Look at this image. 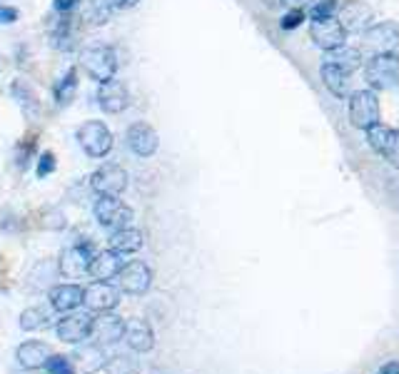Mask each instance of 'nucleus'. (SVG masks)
Returning a JSON list of instances; mask_svg holds the SVG:
<instances>
[{"mask_svg": "<svg viewBox=\"0 0 399 374\" xmlns=\"http://www.w3.org/2000/svg\"><path fill=\"white\" fill-rule=\"evenodd\" d=\"M93 215H95L97 225L110 232L130 227V222L135 220V212H132L130 205H125L115 195H97L95 205H93Z\"/></svg>", "mask_w": 399, "mask_h": 374, "instance_id": "1", "label": "nucleus"}, {"mask_svg": "<svg viewBox=\"0 0 399 374\" xmlns=\"http://www.w3.org/2000/svg\"><path fill=\"white\" fill-rule=\"evenodd\" d=\"M364 77L372 90H392L399 85V53H377L367 60Z\"/></svg>", "mask_w": 399, "mask_h": 374, "instance_id": "2", "label": "nucleus"}, {"mask_svg": "<svg viewBox=\"0 0 399 374\" xmlns=\"http://www.w3.org/2000/svg\"><path fill=\"white\" fill-rule=\"evenodd\" d=\"M75 135H78L80 148H83L85 155L93 157V160H102L105 155H110V150H113L115 145L110 127H107L105 123H100V120H88V123H83Z\"/></svg>", "mask_w": 399, "mask_h": 374, "instance_id": "3", "label": "nucleus"}, {"mask_svg": "<svg viewBox=\"0 0 399 374\" xmlns=\"http://www.w3.org/2000/svg\"><path fill=\"white\" fill-rule=\"evenodd\" d=\"M382 120L380 98L375 90H357L350 95V123L359 130H370Z\"/></svg>", "mask_w": 399, "mask_h": 374, "instance_id": "4", "label": "nucleus"}, {"mask_svg": "<svg viewBox=\"0 0 399 374\" xmlns=\"http://www.w3.org/2000/svg\"><path fill=\"white\" fill-rule=\"evenodd\" d=\"M83 63V70L88 72L95 83H107L113 80L115 72H118V53H115L110 45H95V48H88L80 58Z\"/></svg>", "mask_w": 399, "mask_h": 374, "instance_id": "5", "label": "nucleus"}, {"mask_svg": "<svg viewBox=\"0 0 399 374\" xmlns=\"http://www.w3.org/2000/svg\"><path fill=\"white\" fill-rule=\"evenodd\" d=\"M90 187L97 195H115L120 197L127 190V173L125 167L115 165V162H107L100 165L95 173L90 175Z\"/></svg>", "mask_w": 399, "mask_h": 374, "instance_id": "6", "label": "nucleus"}, {"mask_svg": "<svg viewBox=\"0 0 399 374\" xmlns=\"http://www.w3.org/2000/svg\"><path fill=\"white\" fill-rule=\"evenodd\" d=\"M93 325H95V317L90 315V312H70V315L63 317V320L55 325V332H58L60 342L80 345V342L90 339Z\"/></svg>", "mask_w": 399, "mask_h": 374, "instance_id": "7", "label": "nucleus"}, {"mask_svg": "<svg viewBox=\"0 0 399 374\" xmlns=\"http://www.w3.org/2000/svg\"><path fill=\"white\" fill-rule=\"evenodd\" d=\"M118 285H120V292L132 295V297H140V295H145V292L150 290V285H152V270L140 260L125 262V267L120 270L118 274Z\"/></svg>", "mask_w": 399, "mask_h": 374, "instance_id": "8", "label": "nucleus"}, {"mask_svg": "<svg viewBox=\"0 0 399 374\" xmlns=\"http://www.w3.org/2000/svg\"><path fill=\"white\" fill-rule=\"evenodd\" d=\"M95 255L97 252L93 247V242H75L60 255V274L68 279L80 277V274H85L90 270V262H93Z\"/></svg>", "mask_w": 399, "mask_h": 374, "instance_id": "9", "label": "nucleus"}, {"mask_svg": "<svg viewBox=\"0 0 399 374\" xmlns=\"http://www.w3.org/2000/svg\"><path fill=\"white\" fill-rule=\"evenodd\" d=\"M310 38L315 40L317 48H322L324 53H329V50L347 45V30L342 28V23H340L337 18L312 20V25H310Z\"/></svg>", "mask_w": 399, "mask_h": 374, "instance_id": "10", "label": "nucleus"}, {"mask_svg": "<svg viewBox=\"0 0 399 374\" xmlns=\"http://www.w3.org/2000/svg\"><path fill=\"white\" fill-rule=\"evenodd\" d=\"M399 45V25L392 20L370 25L364 30V48L372 53H394Z\"/></svg>", "mask_w": 399, "mask_h": 374, "instance_id": "11", "label": "nucleus"}, {"mask_svg": "<svg viewBox=\"0 0 399 374\" xmlns=\"http://www.w3.org/2000/svg\"><path fill=\"white\" fill-rule=\"evenodd\" d=\"M372 18H375V13L364 0H342L340 10H337V20L347 33H364L370 28Z\"/></svg>", "mask_w": 399, "mask_h": 374, "instance_id": "12", "label": "nucleus"}, {"mask_svg": "<svg viewBox=\"0 0 399 374\" xmlns=\"http://www.w3.org/2000/svg\"><path fill=\"white\" fill-rule=\"evenodd\" d=\"M85 307L88 312H95V315H102V312H113L120 304V290L113 287L110 282H93V285L85 287Z\"/></svg>", "mask_w": 399, "mask_h": 374, "instance_id": "13", "label": "nucleus"}, {"mask_svg": "<svg viewBox=\"0 0 399 374\" xmlns=\"http://www.w3.org/2000/svg\"><path fill=\"white\" fill-rule=\"evenodd\" d=\"M127 148L137 155V157H152L160 148V137H157L155 127L150 123H132L127 127Z\"/></svg>", "mask_w": 399, "mask_h": 374, "instance_id": "14", "label": "nucleus"}, {"mask_svg": "<svg viewBox=\"0 0 399 374\" xmlns=\"http://www.w3.org/2000/svg\"><path fill=\"white\" fill-rule=\"evenodd\" d=\"M97 105H100L102 113L118 115L130 105V93H127L125 85L113 77L107 83H100V88H97Z\"/></svg>", "mask_w": 399, "mask_h": 374, "instance_id": "15", "label": "nucleus"}, {"mask_svg": "<svg viewBox=\"0 0 399 374\" xmlns=\"http://www.w3.org/2000/svg\"><path fill=\"white\" fill-rule=\"evenodd\" d=\"M127 322L118 315H110V312H102L100 317H95V325H93V334L90 337L95 339L97 345H115L120 339L125 337Z\"/></svg>", "mask_w": 399, "mask_h": 374, "instance_id": "16", "label": "nucleus"}, {"mask_svg": "<svg viewBox=\"0 0 399 374\" xmlns=\"http://www.w3.org/2000/svg\"><path fill=\"white\" fill-rule=\"evenodd\" d=\"M48 302L55 312H75L85 302V290L80 285H70V282L55 285L48 292Z\"/></svg>", "mask_w": 399, "mask_h": 374, "instance_id": "17", "label": "nucleus"}, {"mask_svg": "<svg viewBox=\"0 0 399 374\" xmlns=\"http://www.w3.org/2000/svg\"><path fill=\"white\" fill-rule=\"evenodd\" d=\"M125 267V260L120 252L115 249H105V252H97L90 262V277L97 279V282H107V279H115L120 274V270Z\"/></svg>", "mask_w": 399, "mask_h": 374, "instance_id": "18", "label": "nucleus"}, {"mask_svg": "<svg viewBox=\"0 0 399 374\" xmlns=\"http://www.w3.org/2000/svg\"><path fill=\"white\" fill-rule=\"evenodd\" d=\"M53 357L50 347L45 342H38V339H30V342H23V345L15 350V359L23 369H40L48 364V359Z\"/></svg>", "mask_w": 399, "mask_h": 374, "instance_id": "19", "label": "nucleus"}, {"mask_svg": "<svg viewBox=\"0 0 399 374\" xmlns=\"http://www.w3.org/2000/svg\"><path fill=\"white\" fill-rule=\"evenodd\" d=\"M125 342L132 352H140V354H145V352L152 350V347H155V332H152L150 322H145V320L127 322Z\"/></svg>", "mask_w": 399, "mask_h": 374, "instance_id": "20", "label": "nucleus"}, {"mask_svg": "<svg viewBox=\"0 0 399 374\" xmlns=\"http://www.w3.org/2000/svg\"><path fill=\"white\" fill-rule=\"evenodd\" d=\"M143 242H145L143 232L135 230V227H123V230L113 232L110 240H107L110 249H115L120 255H132L137 249H143Z\"/></svg>", "mask_w": 399, "mask_h": 374, "instance_id": "21", "label": "nucleus"}, {"mask_svg": "<svg viewBox=\"0 0 399 374\" xmlns=\"http://www.w3.org/2000/svg\"><path fill=\"white\" fill-rule=\"evenodd\" d=\"M320 72H322V83H324V88H327L334 98L350 95V72L332 65V63H324Z\"/></svg>", "mask_w": 399, "mask_h": 374, "instance_id": "22", "label": "nucleus"}, {"mask_svg": "<svg viewBox=\"0 0 399 374\" xmlns=\"http://www.w3.org/2000/svg\"><path fill=\"white\" fill-rule=\"evenodd\" d=\"M75 93H78V68H68V72L60 77L58 83H55V88H53L55 105H58V107L70 105L72 98H75Z\"/></svg>", "mask_w": 399, "mask_h": 374, "instance_id": "23", "label": "nucleus"}, {"mask_svg": "<svg viewBox=\"0 0 399 374\" xmlns=\"http://www.w3.org/2000/svg\"><path fill=\"white\" fill-rule=\"evenodd\" d=\"M327 63H332V65L342 68V70H347L352 75L354 70H359L362 68V53H359L357 48H350V45H342V48H334L327 53Z\"/></svg>", "mask_w": 399, "mask_h": 374, "instance_id": "24", "label": "nucleus"}, {"mask_svg": "<svg viewBox=\"0 0 399 374\" xmlns=\"http://www.w3.org/2000/svg\"><path fill=\"white\" fill-rule=\"evenodd\" d=\"M20 329L23 332H38V329H48L53 325V317H50L48 309L42 307H28L20 312V320H18Z\"/></svg>", "mask_w": 399, "mask_h": 374, "instance_id": "25", "label": "nucleus"}, {"mask_svg": "<svg viewBox=\"0 0 399 374\" xmlns=\"http://www.w3.org/2000/svg\"><path fill=\"white\" fill-rule=\"evenodd\" d=\"M13 98L18 100V105L25 110V115H36L38 107H40L33 88H30L28 83H23V80H15V83H13Z\"/></svg>", "mask_w": 399, "mask_h": 374, "instance_id": "26", "label": "nucleus"}, {"mask_svg": "<svg viewBox=\"0 0 399 374\" xmlns=\"http://www.w3.org/2000/svg\"><path fill=\"white\" fill-rule=\"evenodd\" d=\"M392 130L394 127H387V125H382V123H377L375 127L367 130V143H370V148L375 150L377 155H382V157H384V153H387V148H389Z\"/></svg>", "mask_w": 399, "mask_h": 374, "instance_id": "27", "label": "nucleus"}, {"mask_svg": "<svg viewBox=\"0 0 399 374\" xmlns=\"http://www.w3.org/2000/svg\"><path fill=\"white\" fill-rule=\"evenodd\" d=\"M115 10L113 0H90V8H88V20L93 25H102L110 20V13Z\"/></svg>", "mask_w": 399, "mask_h": 374, "instance_id": "28", "label": "nucleus"}, {"mask_svg": "<svg viewBox=\"0 0 399 374\" xmlns=\"http://www.w3.org/2000/svg\"><path fill=\"white\" fill-rule=\"evenodd\" d=\"M107 374H140V364L127 354H118L107 362Z\"/></svg>", "mask_w": 399, "mask_h": 374, "instance_id": "29", "label": "nucleus"}, {"mask_svg": "<svg viewBox=\"0 0 399 374\" xmlns=\"http://www.w3.org/2000/svg\"><path fill=\"white\" fill-rule=\"evenodd\" d=\"M337 10H340V0H317L312 6V20L337 18Z\"/></svg>", "mask_w": 399, "mask_h": 374, "instance_id": "30", "label": "nucleus"}, {"mask_svg": "<svg viewBox=\"0 0 399 374\" xmlns=\"http://www.w3.org/2000/svg\"><path fill=\"white\" fill-rule=\"evenodd\" d=\"M70 18H60L58 25L53 28V45L55 48H70L72 42H70Z\"/></svg>", "mask_w": 399, "mask_h": 374, "instance_id": "31", "label": "nucleus"}, {"mask_svg": "<svg viewBox=\"0 0 399 374\" xmlns=\"http://www.w3.org/2000/svg\"><path fill=\"white\" fill-rule=\"evenodd\" d=\"M45 369L50 374H75V367H72V362L65 354H53L48 359V364H45Z\"/></svg>", "mask_w": 399, "mask_h": 374, "instance_id": "32", "label": "nucleus"}, {"mask_svg": "<svg viewBox=\"0 0 399 374\" xmlns=\"http://www.w3.org/2000/svg\"><path fill=\"white\" fill-rule=\"evenodd\" d=\"M33 155H36V140L33 137H28L23 145L18 148V160H15V165H18L20 173H25L30 165V160H33Z\"/></svg>", "mask_w": 399, "mask_h": 374, "instance_id": "33", "label": "nucleus"}, {"mask_svg": "<svg viewBox=\"0 0 399 374\" xmlns=\"http://www.w3.org/2000/svg\"><path fill=\"white\" fill-rule=\"evenodd\" d=\"M55 155L50 153V150H45V153H40V157H38V167H36V173L38 178H48V175L55 173Z\"/></svg>", "mask_w": 399, "mask_h": 374, "instance_id": "34", "label": "nucleus"}, {"mask_svg": "<svg viewBox=\"0 0 399 374\" xmlns=\"http://www.w3.org/2000/svg\"><path fill=\"white\" fill-rule=\"evenodd\" d=\"M302 23H304V10H290V13H285V15H282L280 28L282 30H295V28H299Z\"/></svg>", "mask_w": 399, "mask_h": 374, "instance_id": "35", "label": "nucleus"}, {"mask_svg": "<svg viewBox=\"0 0 399 374\" xmlns=\"http://www.w3.org/2000/svg\"><path fill=\"white\" fill-rule=\"evenodd\" d=\"M384 160L399 170V130H392V140H389V148L384 153Z\"/></svg>", "mask_w": 399, "mask_h": 374, "instance_id": "36", "label": "nucleus"}, {"mask_svg": "<svg viewBox=\"0 0 399 374\" xmlns=\"http://www.w3.org/2000/svg\"><path fill=\"white\" fill-rule=\"evenodd\" d=\"M18 20V10L10 6H0V25H13Z\"/></svg>", "mask_w": 399, "mask_h": 374, "instance_id": "37", "label": "nucleus"}, {"mask_svg": "<svg viewBox=\"0 0 399 374\" xmlns=\"http://www.w3.org/2000/svg\"><path fill=\"white\" fill-rule=\"evenodd\" d=\"M78 3H80V0H55L53 6H55V10H58V13H70L72 8L78 6Z\"/></svg>", "mask_w": 399, "mask_h": 374, "instance_id": "38", "label": "nucleus"}, {"mask_svg": "<svg viewBox=\"0 0 399 374\" xmlns=\"http://www.w3.org/2000/svg\"><path fill=\"white\" fill-rule=\"evenodd\" d=\"M315 0H282V6L292 8V10H304L307 6H312Z\"/></svg>", "mask_w": 399, "mask_h": 374, "instance_id": "39", "label": "nucleus"}, {"mask_svg": "<svg viewBox=\"0 0 399 374\" xmlns=\"http://www.w3.org/2000/svg\"><path fill=\"white\" fill-rule=\"evenodd\" d=\"M377 374H399V359H392V362L382 364Z\"/></svg>", "mask_w": 399, "mask_h": 374, "instance_id": "40", "label": "nucleus"}, {"mask_svg": "<svg viewBox=\"0 0 399 374\" xmlns=\"http://www.w3.org/2000/svg\"><path fill=\"white\" fill-rule=\"evenodd\" d=\"M140 0H113L115 10H130V8H135Z\"/></svg>", "mask_w": 399, "mask_h": 374, "instance_id": "41", "label": "nucleus"}]
</instances>
